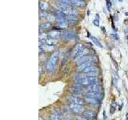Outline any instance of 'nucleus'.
<instances>
[{
	"instance_id": "1",
	"label": "nucleus",
	"mask_w": 128,
	"mask_h": 120,
	"mask_svg": "<svg viewBox=\"0 0 128 120\" xmlns=\"http://www.w3.org/2000/svg\"><path fill=\"white\" fill-rule=\"evenodd\" d=\"M98 79L96 76H86L81 79H78L76 81L77 86H90L93 84L97 83Z\"/></svg>"
},
{
	"instance_id": "2",
	"label": "nucleus",
	"mask_w": 128,
	"mask_h": 120,
	"mask_svg": "<svg viewBox=\"0 0 128 120\" xmlns=\"http://www.w3.org/2000/svg\"><path fill=\"white\" fill-rule=\"evenodd\" d=\"M58 56H59L58 51H54V53L51 54V56L50 57L49 60H48V62L46 63V70L48 72H50L54 69V67L58 62Z\"/></svg>"
},
{
	"instance_id": "3",
	"label": "nucleus",
	"mask_w": 128,
	"mask_h": 120,
	"mask_svg": "<svg viewBox=\"0 0 128 120\" xmlns=\"http://www.w3.org/2000/svg\"><path fill=\"white\" fill-rule=\"evenodd\" d=\"M59 10L62 11L66 15H75L78 13V10L73 8L72 6H67L63 5H59Z\"/></svg>"
},
{
	"instance_id": "4",
	"label": "nucleus",
	"mask_w": 128,
	"mask_h": 120,
	"mask_svg": "<svg viewBox=\"0 0 128 120\" xmlns=\"http://www.w3.org/2000/svg\"><path fill=\"white\" fill-rule=\"evenodd\" d=\"M70 110L75 114H82L85 111V109L82 106V105H78V104H71L70 106Z\"/></svg>"
},
{
	"instance_id": "5",
	"label": "nucleus",
	"mask_w": 128,
	"mask_h": 120,
	"mask_svg": "<svg viewBox=\"0 0 128 120\" xmlns=\"http://www.w3.org/2000/svg\"><path fill=\"white\" fill-rule=\"evenodd\" d=\"M68 100L71 102V104H78V105H82L83 104V100L74 95L68 96Z\"/></svg>"
},
{
	"instance_id": "6",
	"label": "nucleus",
	"mask_w": 128,
	"mask_h": 120,
	"mask_svg": "<svg viewBox=\"0 0 128 120\" xmlns=\"http://www.w3.org/2000/svg\"><path fill=\"white\" fill-rule=\"evenodd\" d=\"M83 49V45L82 43H78L77 45H76L73 49H72V51H71V55L73 58H75L76 56H77L78 54H79V52H81L82 50Z\"/></svg>"
},
{
	"instance_id": "7",
	"label": "nucleus",
	"mask_w": 128,
	"mask_h": 120,
	"mask_svg": "<svg viewBox=\"0 0 128 120\" xmlns=\"http://www.w3.org/2000/svg\"><path fill=\"white\" fill-rule=\"evenodd\" d=\"M93 66V59H92V58L90 59H89L88 61L85 62L84 63L81 64L80 66H78V71H82L83 70H85L86 68L89 67V66Z\"/></svg>"
},
{
	"instance_id": "8",
	"label": "nucleus",
	"mask_w": 128,
	"mask_h": 120,
	"mask_svg": "<svg viewBox=\"0 0 128 120\" xmlns=\"http://www.w3.org/2000/svg\"><path fill=\"white\" fill-rule=\"evenodd\" d=\"M90 53V50L88 49V48H83V49L82 50L81 52H79V54H77V56L74 58V60L75 62H77L78 60H79L80 58H82V57H84V56H86L88 55Z\"/></svg>"
},
{
	"instance_id": "9",
	"label": "nucleus",
	"mask_w": 128,
	"mask_h": 120,
	"mask_svg": "<svg viewBox=\"0 0 128 120\" xmlns=\"http://www.w3.org/2000/svg\"><path fill=\"white\" fill-rule=\"evenodd\" d=\"M88 90H89L90 92H94V93H101V90H102V87L101 86L99 85V84H93V85H91L89 86L88 88Z\"/></svg>"
},
{
	"instance_id": "10",
	"label": "nucleus",
	"mask_w": 128,
	"mask_h": 120,
	"mask_svg": "<svg viewBox=\"0 0 128 120\" xmlns=\"http://www.w3.org/2000/svg\"><path fill=\"white\" fill-rule=\"evenodd\" d=\"M50 120H62V115L58 110H55L50 116Z\"/></svg>"
},
{
	"instance_id": "11",
	"label": "nucleus",
	"mask_w": 128,
	"mask_h": 120,
	"mask_svg": "<svg viewBox=\"0 0 128 120\" xmlns=\"http://www.w3.org/2000/svg\"><path fill=\"white\" fill-rule=\"evenodd\" d=\"M62 36L64 39H67V40H70V39H73L75 37V34L73 31H65L63 32L62 34Z\"/></svg>"
},
{
	"instance_id": "12",
	"label": "nucleus",
	"mask_w": 128,
	"mask_h": 120,
	"mask_svg": "<svg viewBox=\"0 0 128 120\" xmlns=\"http://www.w3.org/2000/svg\"><path fill=\"white\" fill-rule=\"evenodd\" d=\"M48 36L51 38H58L62 36L61 32H59L58 30H50L48 32Z\"/></svg>"
},
{
	"instance_id": "13",
	"label": "nucleus",
	"mask_w": 128,
	"mask_h": 120,
	"mask_svg": "<svg viewBox=\"0 0 128 120\" xmlns=\"http://www.w3.org/2000/svg\"><path fill=\"white\" fill-rule=\"evenodd\" d=\"M82 114H83L84 117L90 119V120H92L95 118V113L92 110H85Z\"/></svg>"
},
{
	"instance_id": "14",
	"label": "nucleus",
	"mask_w": 128,
	"mask_h": 120,
	"mask_svg": "<svg viewBox=\"0 0 128 120\" xmlns=\"http://www.w3.org/2000/svg\"><path fill=\"white\" fill-rule=\"evenodd\" d=\"M84 100L87 102V103H90V104H93V105H97V104H99L100 101L99 99L98 98H91V97H88V96H86Z\"/></svg>"
},
{
	"instance_id": "15",
	"label": "nucleus",
	"mask_w": 128,
	"mask_h": 120,
	"mask_svg": "<svg viewBox=\"0 0 128 120\" xmlns=\"http://www.w3.org/2000/svg\"><path fill=\"white\" fill-rule=\"evenodd\" d=\"M98 70H98V67L91 66H89V67L86 68V69L83 70L82 72V73H98Z\"/></svg>"
},
{
	"instance_id": "16",
	"label": "nucleus",
	"mask_w": 128,
	"mask_h": 120,
	"mask_svg": "<svg viewBox=\"0 0 128 120\" xmlns=\"http://www.w3.org/2000/svg\"><path fill=\"white\" fill-rule=\"evenodd\" d=\"M71 2H72V6H79V7H83L86 5V3L83 0H71Z\"/></svg>"
},
{
	"instance_id": "17",
	"label": "nucleus",
	"mask_w": 128,
	"mask_h": 120,
	"mask_svg": "<svg viewBox=\"0 0 128 120\" xmlns=\"http://www.w3.org/2000/svg\"><path fill=\"white\" fill-rule=\"evenodd\" d=\"M86 96H88V97H91V98H98L100 99L102 98L101 93H94V92H88V93L86 94Z\"/></svg>"
},
{
	"instance_id": "18",
	"label": "nucleus",
	"mask_w": 128,
	"mask_h": 120,
	"mask_svg": "<svg viewBox=\"0 0 128 120\" xmlns=\"http://www.w3.org/2000/svg\"><path fill=\"white\" fill-rule=\"evenodd\" d=\"M44 42V44H46V45H48V46H51V45H55L56 42H57V41L54 39V38H46L45 39L44 41H42Z\"/></svg>"
},
{
	"instance_id": "19",
	"label": "nucleus",
	"mask_w": 128,
	"mask_h": 120,
	"mask_svg": "<svg viewBox=\"0 0 128 120\" xmlns=\"http://www.w3.org/2000/svg\"><path fill=\"white\" fill-rule=\"evenodd\" d=\"M90 58H91L90 56L86 55V56H84V57H82V58H80L79 60H78V61H77V62H76V64L78 65V66L81 65V64H82V63H84L85 62L88 61V60L90 59Z\"/></svg>"
},
{
	"instance_id": "20",
	"label": "nucleus",
	"mask_w": 128,
	"mask_h": 120,
	"mask_svg": "<svg viewBox=\"0 0 128 120\" xmlns=\"http://www.w3.org/2000/svg\"><path fill=\"white\" fill-rule=\"evenodd\" d=\"M48 7H49V5H48V3L46 2L45 1L39 2V8L42 10H46L48 9Z\"/></svg>"
},
{
	"instance_id": "21",
	"label": "nucleus",
	"mask_w": 128,
	"mask_h": 120,
	"mask_svg": "<svg viewBox=\"0 0 128 120\" xmlns=\"http://www.w3.org/2000/svg\"><path fill=\"white\" fill-rule=\"evenodd\" d=\"M89 38L92 40V42H93L96 46H98V47H100V48H102V43L100 42V41H99V40H98L97 38L94 37V36H90V37H89Z\"/></svg>"
},
{
	"instance_id": "22",
	"label": "nucleus",
	"mask_w": 128,
	"mask_h": 120,
	"mask_svg": "<svg viewBox=\"0 0 128 120\" xmlns=\"http://www.w3.org/2000/svg\"><path fill=\"white\" fill-rule=\"evenodd\" d=\"M51 27V24L50 22H42L40 24V29L41 30H48Z\"/></svg>"
},
{
	"instance_id": "23",
	"label": "nucleus",
	"mask_w": 128,
	"mask_h": 120,
	"mask_svg": "<svg viewBox=\"0 0 128 120\" xmlns=\"http://www.w3.org/2000/svg\"><path fill=\"white\" fill-rule=\"evenodd\" d=\"M58 1L63 6H72L71 0H58Z\"/></svg>"
},
{
	"instance_id": "24",
	"label": "nucleus",
	"mask_w": 128,
	"mask_h": 120,
	"mask_svg": "<svg viewBox=\"0 0 128 120\" xmlns=\"http://www.w3.org/2000/svg\"><path fill=\"white\" fill-rule=\"evenodd\" d=\"M66 18L67 20H69V21H70V22L78 21V17L76 15H67Z\"/></svg>"
},
{
	"instance_id": "25",
	"label": "nucleus",
	"mask_w": 128,
	"mask_h": 120,
	"mask_svg": "<svg viewBox=\"0 0 128 120\" xmlns=\"http://www.w3.org/2000/svg\"><path fill=\"white\" fill-rule=\"evenodd\" d=\"M48 37V34H46V33H40V34H39V39H40V41H44L45 39H46V38H47Z\"/></svg>"
},
{
	"instance_id": "26",
	"label": "nucleus",
	"mask_w": 128,
	"mask_h": 120,
	"mask_svg": "<svg viewBox=\"0 0 128 120\" xmlns=\"http://www.w3.org/2000/svg\"><path fill=\"white\" fill-rule=\"evenodd\" d=\"M46 18H47L48 21H50V22H54V21H55V20H56L57 17H56V16H54V15H53V14H48V16L46 17Z\"/></svg>"
},
{
	"instance_id": "27",
	"label": "nucleus",
	"mask_w": 128,
	"mask_h": 120,
	"mask_svg": "<svg viewBox=\"0 0 128 120\" xmlns=\"http://www.w3.org/2000/svg\"><path fill=\"white\" fill-rule=\"evenodd\" d=\"M48 14H47V12L46 10H42V11H40V13H39V17L40 18H46Z\"/></svg>"
},
{
	"instance_id": "28",
	"label": "nucleus",
	"mask_w": 128,
	"mask_h": 120,
	"mask_svg": "<svg viewBox=\"0 0 128 120\" xmlns=\"http://www.w3.org/2000/svg\"><path fill=\"white\" fill-rule=\"evenodd\" d=\"M72 92H73L74 94H79L80 93H81V91H80L79 88H75V87L72 89Z\"/></svg>"
},
{
	"instance_id": "29",
	"label": "nucleus",
	"mask_w": 128,
	"mask_h": 120,
	"mask_svg": "<svg viewBox=\"0 0 128 120\" xmlns=\"http://www.w3.org/2000/svg\"><path fill=\"white\" fill-rule=\"evenodd\" d=\"M93 24L94 26H99V21H98V19H94V21H93Z\"/></svg>"
},
{
	"instance_id": "30",
	"label": "nucleus",
	"mask_w": 128,
	"mask_h": 120,
	"mask_svg": "<svg viewBox=\"0 0 128 120\" xmlns=\"http://www.w3.org/2000/svg\"><path fill=\"white\" fill-rule=\"evenodd\" d=\"M115 111V107H114L113 106H111L110 108V114H114V112Z\"/></svg>"
},
{
	"instance_id": "31",
	"label": "nucleus",
	"mask_w": 128,
	"mask_h": 120,
	"mask_svg": "<svg viewBox=\"0 0 128 120\" xmlns=\"http://www.w3.org/2000/svg\"><path fill=\"white\" fill-rule=\"evenodd\" d=\"M78 120H90V119H88V118H85V117L83 116V117H78Z\"/></svg>"
},
{
	"instance_id": "32",
	"label": "nucleus",
	"mask_w": 128,
	"mask_h": 120,
	"mask_svg": "<svg viewBox=\"0 0 128 120\" xmlns=\"http://www.w3.org/2000/svg\"><path fill=\"white\" fill-rule=\"evenodd\" d=\"M106 3H107V8L108 10H110V2H108V0H106Z\"/></svg>"
},
{
	"instance_id": "33",
	"label": "nucleus",
	"mask_w": 128,
	"mask_h": 120,
	"mask_svg": "<svg viewBox=\"0 0 128 120\" xmlns=\"http://www.w3.org/2000/svg\"><path fill=\"white\" fill-rule=\"evenodd\" d=\"M111 36H113V38H116V39H118V36L117 34H111Z\"/></svg>"
},
{
	"instance_id": "34",
	"label": "nucleus",
	"mask_w": 128,
	"mask_h": 120,
	"mask_svg": "<svg viewBox=\"0 0 128 120\" xmlns=\"http://www.w3.org/2000/svg\"><path fill=\"white\" fill-rule=\"evenodd\" d=\"M126 118H128V113H126Z\"/></svg>"
},
{
	"instance_id": "35",
	"label": "nucleus",
	"mask_w": 128,
	"mask_h": 120,
	"mask_svg": "<svg viewBox=\"0 0 128 120\" xmlns=\"http://www.w3.org/2000/svg\"><path fill=\"white\" fill-rule=\"evenodd\" d=\"M38 120H43L41 117H39V118H38Z\"/></svg>"
},
{
	"instance_id": "36",
	"label": "nucleus",
	"mask_w": 128,
	"mask_h": 120,
	"mask_svg": "<svg viewBox=\"0 0 128 120\" xmlns=\"http://www.w3.org/2000/svg\"><path fill=\"white\" fill-rule=\"evenodd\" d=\"M126 15H128V13H126Z\"/></svg>"
},
{
	"instance_id": "37",
	"label": "nucleus",
	"mask_w": 128,
	"mask_h": 120,
	"mask_svg": "<svg viewBox=\"0 0 128 120\" xmlns=\"http://www.w3.org/2000/svg\"><path fill=\"white\" fill-rule=\"evenodd\" d=\"M119 1H122V0H119Z\"/></svg>"
}]
</instances>
